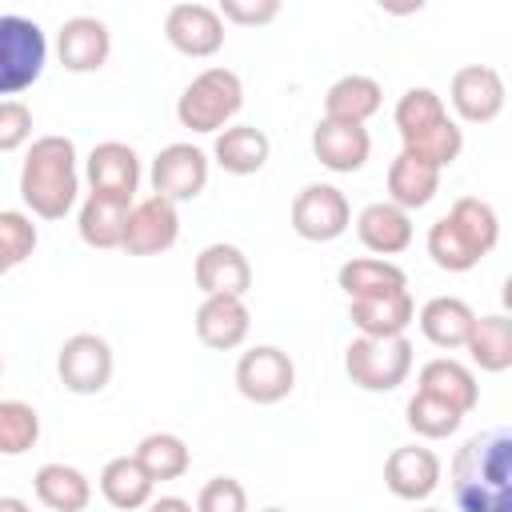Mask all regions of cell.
Listing matches in <instances>:
<instances>
[{"label": "cell", "instance_id": "cell-1", "mask_svg": "<svg viewBox=\"0 0 512 512\" xmlns=\"http://www.w3.org/2000/svg\"><path fill=\"white\" fill-rule=\"evenodd\" d=\"M448 484L460 512H512V432L468 436L448 464Z\"/></svg>", "mask_w": 512, "mask_h": 512}, {"label": "cell", "instance_id": "cell-2", "mask_svg": "<svg viewBox=\"0 0 512 512\" xmlns=\"http://www.w3.org/2000/svg\"><path fill=\"white\" fill-rule=\"evenodd\" d=\"M80 172H76V144L68 136H36L20 164V200L40 220H64L76 204Z\"/></svg>", "mask_w": 512, "mask_h": 512}, {"label": "cell", "instance_id": "cell-3", "mask_svg": "<svg viewBox=\"0 0 512 512\" xmlns=\"http://www.w3.org/2000/svg\"><path fill=\"white\" fill-rule=\"evenodd\" d=\"M244 104V84L232 68L216 64L204 68L200 76H192V84L180 92L176 100V120L192 132H224L228 120L240 112Z\"/></svg>", "mask_w": 512, "mask_h": 512}, {"label": "cell", "instance_id": "cell-4", "mask_svg": "<svg viewBox=\"0 0 512 512\" xmlns=\"http://www.w3.org/2000/svg\"><path fill=\"white\" fill-rule=\"evenodd\" d=\"M344 372L364 392H392L412 372V340L408 336H356L344 348Z\"/></svg>", "mask_w": 512, "mask_h": 512}, {"label": "cell", "instance_id": "cell-5", "mask_svg": "<svg viewBox=\"0 0 512 512\" xmlns=\"http://www.w3.org/2000/svg\"><path fill=\"white\" fill-rule=\"evenodd\" d=\"M48 64L44 28L28 16L4 12L0 16V96H20L40 80Z\"/></svg>", "mask_w": 512, "mask_h": 512}, {"label": "cell", "instance_id": "cell-6", "mask_svg": "<svg viewBox=\"0 0 512 512\" xmlns=\"http://www.w3.org/2000/svg\"><path fill=\"white\" fill-rule=\"evenodd\" d=\"M292 232L300 240H312V244H328L336 236L348 232L352 224V204L348 196L336 188V184H304L292 200Z\"/></svg>", "mask_w": 512, "mask_h": 512}, {"label": "cell", "instance_id": "cell-7", "mask_svg": "<svg viewBox=\"0 0 512 512\" xmlns=\"http://www.w3.org/2000/svg\"><path fill=\"white\" fill-rule=\"evenodd\" d=\"M296 388V364L276 344H256L236 360V392L252 404H280Z\"/></svg>", "mask_w": 512, "mask_h": 512}, {"label": "cell", "instance_id": "cell-8", "mask_svg": "<svg viewBox=\"0 0 512 512\" xmlns=\"http://www.w3.org/2000/svg\"><path fill=\"white\" fill-rule=\"evenodd\" d=\"M112 348L104 336L96 332H76L60 344V356H56V372H60V384L76 396H96L108 388L112 380Z\"/></svg>", "mask_w": 512, "mask_h": 512}, {"label": "cell", "instance_id": "cell-9", "mask_svg": "<svg viewBox=\"0 0 512 512\" xmlns=\"http://www.w3.org/2000/svg\"><path fill=\"white\" fill-rule=\"evenodd\" d=\"M148 180H152V192L172 200V204L196 200L204 192V184H208V156L196 144L176 140V144H168V148H160L152 156Z\"/></svg>", "mask_w": 512, "mask_h": 512}, {"label": "cell", "instance_id": "cell-10", "mask_svg": "<svg viewBox=\"0 0 512 512\" xmlns=\"http://www.w3.org/2000/svg\"><path fill=\"white\" fill-rule=\"evenodd\" d=\"M176 236H180L176 204L152 192V196H144V200H136L128 208V224H124L120 248L128 256H160V252H168L176 244Z\"/></svg>", "mask_w": 512, "mask_h": 512}, {"label": "cell", "instance_id": "cell-11", "mask_svg": "<svg viewBox=\"0 0 512 512\" xmlns=\"http://www.w3.org/2000/svg\"><path fill=\"white\" fill-rule=\"evenodd\" d=\"M504 76L492 68V64H464L452 72V84H448V100L456 108L460 120L468 124H488L504 112Z\"/></svg>", "mask_w": 512, "mask_h": 512}, {"label": "cell", "instance_id": "cell-12", "mask_svg": "<svg viewBox=\"0 0 512 512\" xmlns=\"http://www.w3.org/2000/svg\"><path fill=\"white\" fill-rule=\"evenodd\" d=\"M164 36L176 52L184 56H212L224 48V20L212 4H200V0H184V4H172L168 16H164Z\"/></svg>", "mask_w": 512, "mask_h": 512}, {"label": "cell", "instance_id": "cell-13", "mask_svg": "<svg viewBox=\"0 0 512 512\" xmlns=\"http://www.w3.org/2000/svg\"><path fill=\"white\" fill-rule=\"evenodd\" d=\"M84 176H88V188L96 196H112V200H128L132 204L136 200V184H140V156L124 140H100L88 152Z\"/></svg>", "mask_w": 512, "mask_h": 512}, {"label": "cell", "instance_id": "cell-14", "mask_svg": "<svg viewBox=\"0 0 512 512\" xmlns=\"http://www.w3.org/2000/svg\"><path fill=\"white\" fill-rule=\"evenodd\" d=\"M440 456L424 444H404V448H392L388 460H384V484L396 500H428L436 488H440Z\"/></svg>", "mask_w": 512, "mask_h": 512}, {"label": "cell", "instance_id": "cell-15", "mask_svg": "<svg viewBox=\"0 0 512 512\" xmlns=\"http://www.w3.org/2000/svg\"><path fill=\"white\" fill-rule=\"evenodd\" d=\"M112 52V32L96 16H68L56 32V56L68 72H100Z\"/></svg>", "mask_w": 512, "mask_h": 512}, {"label": "cell", "instance_id": "cell-16", "mask_svg": "<svg viewBox=\"0 0 512 512\" xmlns=\"http://www.w3.org/2000/svg\"><path fill=\"white\" fill-rule=\"evenodd\" d=\"M192 276H196V288L204 296H240L244 300V292L252 288L248 256L236 244H224V240L200 248L196 264H192Z\"/></svg>", "mask_w": 512, "mask_h": 512}, {"label": "cell", "instance_id": "cell-17", "mask_svg": "<svg viewBox=\"0 0 512 512\" xmlns=\"http://www.w3.org/2000/svg\"><path fill=\"white\" fill-rule=\"evenodd\" d=\"M252 312L240 296H204L196 308V336L212 352H232L248 340Z\"/></svg>", "mask_w": 512, "mask_h": 512}, {"label": "cell", "instance_id": "cell-18", "mask_svg": "<svg viewBox=\"0 0 512 512\" xmlns=\"http://www.w3.org/2000/svg\"><path fill=\"white\" fill-rule=\"evenodd\" d=\"M312 152L328 172H360L372 152V136L364 124H344V120H324L312 128Z\"/></svg>", "mask_w": 512, "mask_h": 512}, {"label": "cell", "instance_id": "cell-19", "mask_svg": "<svg viewBox=\"0 0 512 512\" xmlns=\"http://www.w3.org/2000/svg\"><path fill=\"white\" fill-rule=\"evenodd\" d=\"M416 392H428L444 404H452L460 416H468L476 404H480V384H476V372L452 356H436L420 368L416 376Z\"/></svg>", "mask_w": 512, "mask_h": 512}, {"label": "cell", "instance_id": "cell-20", "mask_svg": "<svg viewBox=\"0 0 512 512\" xmlns=\"http://www.w3.org/2000/svg\"><path fill=\"white\" fill-rule=\"evenodd\" d=\"M356 236L368 252H376L380 260L384 256H396L412 244V216L388 200H376V204H364L360 216H356Z\"/></svg>", "mask_w": 512, "mask_h": 512}, {"label": "cell", "instance_id": "cell-21", "mask_svg": "<svg viewBox=\"0 0 512 512\" xmlns=\"http://www.w3.org/2000/svg\"><path fill=\"white\" fill-rule=\"evenodd\" d=\"M348 320L356 324L360 336H404V328L416 320V300L408 288L388 296L348 300Z\"/></svg>", "mask_w": 512, "mask_h": 512}, {"label": "cell", "instance_id": "cell-22", "mask_svg": "<svg viewBox=\"0 0 512 512\" xmlns=\"http://www.w3.org/2000/svg\"><path fill=\"white\" fill-rule=\"evenodd\" d=\"M32 488L48 512H84L92 504V480L80 468L60 464V460L40 464L32 476Z\"/></svg>", "mask_w": 512, "mask_h": 512}, {"label": "cell", "instance_id": "cell-23", "mask_svg": "<svg viewBox=\"0 0 512 512\" xmlns=\"http://www.w3.org/2000/svg\"><path fill=\"white\" fill-rule=\"evenodd\" d=\"M380 104H384V88L364 72H348L324 92V120L364 124L380 112Z\"/></svg>", "mask_w": 512, "mask_h": 512}, {"label": "cell", "instance_id": "cell-24", "mask_svg": "<svg viewBox=\"0 0 512 512\" xmlns=\"http://www.w3.org/2000/svg\"><path fill=\"white\" fill-rule=\"evenodd\" d=\"M336 284L344 288L348 300H368V296H388V292H404L408 276L400 264L380 260V256H356L344 260L336 272Z\"/></svg>", "mask_w": 512, "mask_h": 512}, {"label": "cell", "instance_id": "cell-25", "mask_svg": "<svg viewBox=\"0 0 512 512\" xmlns=\"http://www.w3.org/2000/svg\"><path fill=\"white\" fill-rule=\"evenodd\" d=\"M268 136L256 128V124H228L224 132H216V144H212V156L224 172L232 176H252L268 164Z\"/></svg>", "mask_w": 512, "mask_h": 512}, {"label": "cell", "instance_id": "cell-26", "mask_svg": "<svg viewBox=\"0 0 512 512\" xmlns=\"http://www.w3.org/2000/svg\"><path fill=\"white\" fill-rule=\"evenodd\" d=\"M400 144H404L400 152H408V156H416V160H424V164L444 172L464 148V128L444 112V116H436V120H428V124H420L412 132H400Z\"/></svg>", "mask_w": 512, "mask_h": 512}, {"label": "cell", "instance_id": "cell-27", "mask_svg": "<svg viewBox=\"0 0 512 512\" xmlns=\"http://www.w3.org/2000/svg\"><path fill=\"white\" fill-rule=\"evenodd\" d=\"M440 192V168L400 152L392 164H388V204L404 208V212H416L424 204H432V196Z\"/></svg>", "mask_w": 512, "mask_h": 512}, {"label": "cell", "instance_id": "cell-28", "mask_svg": "<svg viewBox=\"0 0 512 512\" xmlns=\"http://www.w3.org/2000/svg\"><path fill=\"white\" fill-rule=\"evenodd\" d=\"M416 320H420V332H424L428 344L452 352V348H464L476 312H472L468 300H460V296H432V300L420 308Z\"/></svg>", "mask_w": 512, "mask_h": 512}, {"label": "cell", "instance_id": "cell-29", "mask_svg": "<svg viewBox=\"0 0 512 512\" xmlns=\"http://www.w3.org/2000/svg\"><path fill=\"white\" fill-rule=\"evenodd\" d=\"M136 204V200H132ZM128 200H112V196H96L88 192V200L80 204V216H76V228H80V240L88 248H120L124 240V224H128Z\"/></svg>", "mask_w": 512, "mask_h": 512}, {"label": "cell", "instance_id": "cell-30", "mask_svg": "<svg viewBox=\"0 0 512 512\" xmlns=\"http://www.w3.org/2000/svg\"><path fill=\"white\" fill-rule=\"evenodd\" d=\"M464 352L480 372H508L512 368V320L504 312L476 316L464 340Z\"/></svg>", "mask_w": 512, "mask_h": 512}, {"label": "cell", "instance_id": "cell-31", "mask_svg": "<svg viewBox=\"0 0 512 512\" xmlns=\"http://www.w3.org/2000/svg\"><path fill=\"white\" fill-rule=\"evenodd\" d=\"M152 480L148 472L136 464V456H112L100 472V496L120 508V512H136V508H148L152 500Z\"/></svg>", "mask_w": 512, "mask_h": 512}, {"label": "cell", "instance_id": "cell-32", "mask_svg": "<svg viewBox=\"0 0 512 512\" xmlns=\"http://www.w3.org/2000/svg\"><path fill=\"white\" fill-rule=\"evenodd\" d=\"M428 256H432V264L444 268V272H468V268H476L488 252L444 212V216L428 228Z\"/></svg>", "mask_w": 512, "mask_h": 512}, {"label": "cell", "instance_id": "cell-33", "mask_svg": "<svg viewBox=\"0 0 512 512\" xmlns=\"http://www.w3.org/2000/svg\"><path fill=\"white\" fill-rule=\"evenodd\" d=\"M136 464L148 472L152 484L160 480H180L188 468H192V452L188 444L176 436V432H148L140 444H136Z\"/></svg>", "mask_w": 512, "mask_h": 512}, {"label": "cell", "instance_id": "cell-34", "mask_svg": "<svg viewBox=\"0 0 512 512\" xmlns=\"http://www.w3.org/2000/svg\"><path fill=\"white\" fill-rule=\"evenodd\" d=\"M40 440V412L24 400H0V456H24Z\"/></svg>", "mask_w": 512, "mask_h": 512}, {"label": "cell", "instance_id": "cell-35", "mask_svg": "<svg viewBox=\"0 0 512 512\" xmlns=\"http://www.w3.org/2000/svg\"><path fill=\"white\" fill-rule=\"evenodd\" d=\"M404 420H408V428L416 432V436H424V440H444V436H452L456 428H460V412L452 408V404H444V400H436V396H428V392H416L412 400H408V408H404Z\"/></svg>", "mask_w": 512, "mask_h": 512}, {"label": "cell", "instance_id": "cell-36", "mask_svg": "<svg viewBox=\"0 0 512 512\" xmlns=\"http://www.w3.org/2000/svg\"><path fill=\"white\" fill-rule=\"evenodd\" d=\"M448 216H452L484 252L496 248V240H500V216H496V208H492L488 200H480V196H460V200L448 208Z\"/></svg>", "mask_w": 512, "mask_h": 512}, {"label": "cell", "instance_id": "cell-37", "mask_svg": "<svg viewBox=\"0 0 512 512\" xmlns=\"http://www.w3.org/2000/svg\"><path fill=\"white\" fill-rule=\"evenodd\" d=\"M36 240H40V232H36V224H32L28 212H16V208L0 212V260L8 268L24 264L36 252Z\"/></svg>", "mask_w": 512, "mask_h": 512}, {"label": "cell", "instance_id": "cell-38", "mask_svg": "<svg viewBox=\"0 0 512 512\" xmlns=\"http://www.w3.org/2000/svg\"><path fill=\"white\" fill-rule=\"evenodd\" d=\"M444 112L448 108H444V96L440 92H432V88H408L396 100L392 120H396V132H412V128H420V124H428V120H436Z\"/></svg>", "mask_w": 512, "mask_h": 512}, {"label": "cell", "instance_id": "cell-39", "mask_svg": "<svg viewBox=\"0 0 512 512\" xmlns=\"http://www.w3.org/2000/svg\"><path fill=\"white\" fill-rule=\"evenodd\" d=\"M196 512H248V492L236 476H216L200 488Z\"/></svg>", "mask_w": 512, "mask_h": 512}, {"label": "cell", "instance_id": "cell-40", "mask_svg": "<svg viewBox=\"0 0 512 512\" xmlns=\"http://www.w3.org/2000/svg\"><path fill=\"white\" fill-rule=\"evenodd\" d=\"M32 140V108L24 100H0V152H16Z\"/></svg>", "mask_w": 512, "mask_h": 512}, {"label": "cell", "instance_id": "cell-41", "mask_svg": "<svg viewBox=\"0 0 512 512\" xmlns=\"http://www.w3.org/2000/svg\"><path fill=\"white\" fill-rule=\"evenodd\" d=\"M220 20L224 24H244V28H256V24H268L280 16V0H220Z\"/></svg>", "mask_w": 512, "mask_h": 512}, {"label": "cell", "instance_id": "cell-42", "mask_svg": "<svg viewBox=\"0 0 512 512\" xmlns=\"http://www.w3.org/2000/svg\"><path fill=\"white\" fill-rule=\"evenodd\" d=\"M148 512H196L184 496H160V500H148Z\"/></svg>", "mask_w": 512, "mask_h": 512}, {"label": "cell", "instance_id": "cell-43", "mask_svg": "<svg viewBox=\"0 0 512 512\" xmlns=\"http://www.w3.org/2000/svg\"><path fill=\"white\" fill-rule=\"evenodd\" d=\"M0 512H32V508L20 496H0Z\"/></svg>", "mask_w": 512, "mask_h": 512}, {"label": "cell", "instance_id": "cell-44", "mask_svg": "<svg viewBox=\"0 0 512 512\" xmlns=\"http://www.w3.org/2000/svg\"><path fill=\"white\" fill-rule=\"evenodd\" d=\"M4 272H12V268H8V264H4V260H0V276H4Z\"/></svg>", "mask_w": 512, "mask_h": 512}, {"label": "cell", "instance_id": "cell-45", "mask_svg": "<svg viewBox=\"0 0 512 512\" xmlns=\"http://www.w3.org/2000/svg\"><path fill=\"white\" fill-rule=\"evenodd\" d=\"M420 512H444V508H420Z\"/></svg>", "mask_w": 512, "mask_h": 512}, {"label": "cell", "instance_id": "cell-46", "mask_svg": "<svg viewBox=\"0 0 512 512\" xmlns=\"http://www.w3.org/2000/svg\"><path fill=\"white\" fill-rule=\"evenodd\" d=\"M264 512H284V508H264Z\"/></svg>", "mask_w": 512, "mask_h": 512}, {"label": "cell", "instance_id": "cell-47", "mask_svg": "<svg viewBox=\"0 0 512 512\" xmlns=\"http://www.w3.org/2000/svg\"><path fill=\"white\" fill-rule=\"evenodd\" d=\"M0 376H4V356H0Z\"/></svg>", "mask_w": 512, "mask_h": 512}]
</instances>
